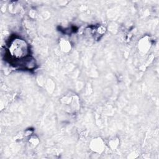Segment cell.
<instances>
[{
    "instance_id": "1",
    "label": "cell",
    "mask_w": 159,
    "mask_h": 159,
    "mask_svg": "<svg viewBox=\"0 0 159 159\" xmlns=\"http://www.w3.org/2000/svg\"><path fill=\"white\" fill-rule=\"evenodd\" d=\"M9 52L12 56L18 59H22L27 55L28 46L23 40L16 39L10 45Z\"/></svg>"
}]
</instances>
